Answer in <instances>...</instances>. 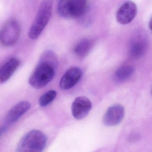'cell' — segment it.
<instances>
[{
  "label": "cell",
  "instance_id": "6da1fadb",
  "mask_svg": "<svg viewBox=\"0 0 152 152\" xmlns=\"http://www.w3.org/2000/svg\"><path fill=\"white\" fill-rule=\"evenodd\" d=\"M58 66V59L56 54L50 50L45 51L29 77V84L36 89L44 87L53 79Z\"/></svg>",
  "mask_w": 152,
  "mask_h": 152
},
{
  "label": "cell",
  "instance_id": "7a4b0ae2",
  "mask_svg": "<svg viewBox=\"0 0 152 152\" xmlns=\"http://www.w3.org/2000/svg\"><path fill=\"white\" fill-rule=\"evenodd\" d=\"M53 0H43L35 19L28 31V37L32 40L37 39L50 19Z\"/></svg>",
  "mask_w": 152,
  "mask_h": 152
},
{
  "label": "cell",
  "instance_id": "3957f363",
  "mask_svg": "<svg viewBox=\"0 0 152 152\" xmlns=\"http://www.w3.org/2000/svg\"><path fill=\"white\" fill-rule=\"evenodd\" d=\"M47 137L40 130H33L27 133L19 142L18 152H41L45 148Z\"/></svg>",
  "mask_w": 152,
  "mask_h": 152
},
{
  "label": "cell",
  "instance_id": "277c9868",
  "mask_svg": "<svg viewBox=\"0 0 152 152\" xmlns=\"http://www.w3.org/2000/svg\"><path fill=\"white\" fill-rule=\"evenodd\" d=\"M20 35V26L17 20L11 19L4 26L0 33V41L4 46L15 44Z\"/></svg>",
  "mask_w": 152,
  "mask_h": 152
},
{
  "label": "cell",
  "instance_id": "5b68a950",
  "mask_svg": "<svg viewBox=\"0 0 152 152\" xmlns=\"http://www.w3.org/2000/svg\"><path fill=\"white\" fill-rule=\"evenodd\" d=\"M137 6L132 1L125 2L117 11L116 19L121 25H127L133 21L137 14Z\"/></svg>",
  "mask_w": 152,
  "mask_h": 152
},
{
  "label": "cell",
  "instance_id": "8992f818",
  "mask_svg": "<svg viewBox=\"0 0 152 152\" xmlns=\"http://www.w3.org/2000/svg\"><path fill=\"white\" fill-rule=\"evenodd\" d=\"M125 116V109L121 104H117L110 107L103 117V123L107 126H114L122 121Z\"/></svg>",
  "mask_w": 152,
  "mask_h": 152
},
{
  "label": "cell",
  "instance_id": "52a82bcc",
  "mask_svg": "<svg viewBox=\"0 0 152 152\" xmlns=\"http://www.w3.org/2000/svg\"><path fill=\"white\" fill-rule=\"evenodd\" d=\"M92 106L91 101L87 97H77L72 104V114L76 119H82L87 116L91 110Z\"/></svg>",
  "mask_w": 152,
  "mask_h": 152
},
{
  "label": "cell",
  "instance_id": "ba28073f",
  "mask_svg": "<svg viewBox=\"0 0 152 152\" xmlns=\"http://www.w3.org/2000/svg\"><path fill=\"white\" fill-rule=\"evenodd\" d=\"M82 75L81 69L77 67H73L69 69L63 75L60 81L59 85L63 90L73 88L79 82Z\"/></svg>",
  "mask_w": 152,
  "mask_h": 152
},
{
  "label": "cell",
  "instance_id": "9c48e42d",
  "mask_svg": "<svg viewBox=\"0 0 152 152\" xmlns=\"http://www.w3.org/2000/svg\"><path fill=\"white\" fill-rule=\"evenodd\" d=\"M31 107V104L28 101H22L13 106L7 114L5 118V126L8 127L18 120Z\"/></svg>",
  "mask_w": 152,
  "mask_h": 152
},
{
  "label": "cell",
  "instance_id": "30bf717a",
  "mask_svg": "<svg viewBox=\"0 0 152 152\" xmlns=\"http://www.w3.org/2000/svg\"><path fill=\"white\" fill-rule=\"evenodd\" d=\"M148 43L144 37L139 36L132 41L129 54L133 59H139L145 54L148 49Z\"/></svg>",
  "mask_w": 152,
  "mask_h": 152
},
{
  "label": "cell",
  "instance_id": "8fae6325",
  "mask_svg": "<svg viewBox=\"0 0 152 152\" xmlns=\"http://www.w3.org/2000/svg\"><path fill=\"white\" fill-rule=\"evenodd\" d=\"M20 64V61L15 58H11L6 62L0 68V82L4 83L8 81Z\"/></svg>",
  "mask_w": 152,
  "mask_h": 152
},
{
  "label": "cell",
  "instance_id": "7c38bea8",
  "mask_svg": "<svg viewBox=\"0 0 152 152\" xmlns=\"http://www.w3.org/2000/svg\"><path fill=\"white\" fill-rule=\"evenodd\" d=\"M74 0H60L57 6V12L65 18H72Z\"/></svg>",
  "mask_w": 152,
  "mask_h": 152
},
{
  "label": "cell",
  "instance_id": "4fadbf2b",
  "mask_svg": "<svg viewBox=\"0 0 152 152\" xmlns=\"http://www.w3.org/2000/svg\"><path fill=\"white\" fill-rule=\"evenodd\" d=\"M92 46L91 41L88 38H84L76 44L74 48V52L79 58H83L88 54Z\"/></svg>",
  "mask_w": 152,
  "mask_h": 152
},
{
  "label": "cell",
  "instance_id": "5bb4252c",
  "mask_svg": "<svg viewBox=\"0 0 152 152\" xmlns=\"http://www.w3.org/2000/svg\"><path fill=\"white\" fill-rule=\"evenodd\" d=\"M134 70V68L131 65L121 66L115 71L114 77L119 82L126 81L133 76Z\"/></svg>",
  "mask_w": 152,
  "mask_h": 152
},
{
  "label": "cell",
  "instance_id": "9a60e30c",
  "mask_svg": "<svg viewBox=\"0 0 152 152\" xmlns=\"http://www.w3.org/2000/svg\"><path fill=\"white\" fill-rule=\"evenodd\" d=\"M88 10L87 0H74L72 18H81L86 15Z\"/></svg>",
  "mask_w": 152,
  "mask_h": 152
},
{
  "label": "cell",
  "instance_id": "2e32d148",
  "mask_svg": "<svg viewBox=\"0 0 152 152\" xmlns=\"http://www.w3.org/2000/svg\"><path fill=\"white\" fill-rule=\"evenodd\" d=\"M57 95V92L55 90H50L46 92L39 98V105L42 107L47 106L56 98Z\"/></svg>",
  "mask_w": 152,
  "mask_h": 152
},
{
  "label": "cell",
  "instance_id": "e0dca14e",
  "mask_svg": "<svg viewBox=\"0 0 152 152\" xmlns=\"http://www.w3.org/2000/svg\"><path fill=\"white\" fill-rule=\"evenodd\" d=\"M7 127H8L6 126L5 125L1 127H0V137L1 136L2 133H3L5 130H6Z\"/></svg>",
  "mask_w": 152,
  "mask_h": 152
},
{
  "label": "cell",
  "instance_id": "ac0fdd59",
  "mask_svg": "<svg viewBox=\"0 0 152 152\" xmlns=\"http://www.w3.org/2000/svg\"><path fill=\"white\" fill-rule=\"evenodd\" d=\"M149 28L151 31L152 32V17L150 19V21H149Z\"/></svg>",
  "mask_w": 152,
  "mask_h": 152
},
{
  "label": "cell",
  "instance_id": "d6986e66",
  "mask_svg": "<svg viewBox=\"0 0 152 152\" xmlns=\"http://www.w3.org/2000/svg\"></svg>",
  "mask_w": 152,
  "mask_h": 152
}]
</instances>
